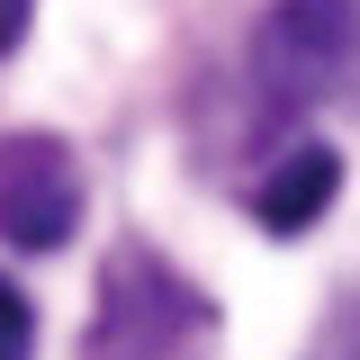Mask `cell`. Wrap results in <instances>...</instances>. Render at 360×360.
Returning <instances> with one entry per match:
<instances>
[{"mask_svg": "<svg viewBox=\"0 0 360 360\" xmlns=\"http://www.w3.org/2000/svg\"><path fill=\"white\" fill-rule=\"evenodd\" d=\"M352 63H360V0H270V18L243 45L252 117L262 127L307 117L333 82H352Z\"/></svg>", "mask_w": 360, "mask_h": 360, "instance_id": "obj_1", "label": "cell"}, {"mask_svg": "<svg viewBox=\"0 0 360 360\" xmlns=\"http://www.w3.org/2000/svg\"><path fill=\"white\" fill-rule=\"evenodd\" d=\"M198 333H207V307H198V288H189L162 252H144V243L108 252V270H99V315H90V333H82V360H172V352H189Z\"/></svg>", "mask_w": 360, "mask_h": 360, "instance_id": "obj_2", "label": "cell"}, {"mask_svg": "<svg viewBox=\"0 0 360 360\" xmlns=\"http://www.w3.org/2000/svg\"><path fill=\"white\" fill-rule=\"evenodd\" d=\"M82 225V162L45 127L0 135V243L18 252H63Z\"/></svg>", "mask_w": 360, "mask_h": 360, "instance_id": "obj_3", "label": "cell"}, {"mask_svg": "<svg viewBox=\"0 0 360 360\" xmlns=\"http://www.w3.org/2000/svg\"><path fill=\"white\" fill-rule=\"evenodd\" d=\"M333 198H342V153H333V144H297V153H279V162L252 180V217H262L270 234H307Z\"/></svg>", "mask_w": 360, "mask_h": 360, "instance_id": "obj_4", "label": "cell"}, {"mask_svg": "<svg viewBox=\"0 0 360 360\" xmlns=\"http://www.w3.org/2000/svg\"><path fill=\"white\" fill-rule=\"evenodd\" d=\"M27 352H37V307L0 279V360H27Z\"/></svg>", "mask_w": 360, "mask_h": 360, "instance_id": "obj_5", "label": "cell"}, {"mask_svg": "<svg viewBox=\"0 0 360 360\" xmlns=\"http://www.w3.org/2000/svg\"><path fill=\"white\" fill-rule=\"evenodd\" d=\"M315 360H360V297H352L342 315H333V333L315 342Z\"/></svg>", "mask_w": 360, "mask_h": 360, "instance_id": "obj_6", "label": "cell"}, {"mask_svg": "<svg viewBox=\"0 0 360 360\" xmlns=\"http://www.w3.org/2000/svg\"><path fill=\"white\" fill-rule=\"evenodd\" d=\"M27 18H37V0H0V54H18V37H27Z\"/></svg>", "mask_w": 360, "mask_h": 360, "instance_id": "obj_7", "label": "cell"}]
</instances>
